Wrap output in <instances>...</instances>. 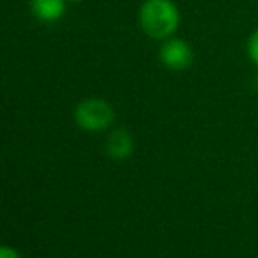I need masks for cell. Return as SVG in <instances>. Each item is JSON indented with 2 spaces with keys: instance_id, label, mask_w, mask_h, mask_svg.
I'll return each mask as SVG.
<instances>
[{
  "instance_id": "7a4b0ae2",
  "label": "cell",
  "mask_w": 258,
  "mask_h": 258,
  "mask_svg": "<svg viewBox=\"0 0 258 258\" xmlns=\"http://www.w3.org/2000/svg\"><path fill=\"white\" fill-rule=\"evenodd\" d=\"M74 119L83 130L100 132L114 121V109L102 99H86L78 104L74 111Z\"/></svg>"
},
{
  "instance_id": "8992f818",
  "label": "cell",
  "mask_w": 258,
  "mask_h": 258,
  "mask_svg": "<svg viewBox=\"0 0 258 258\" xmlns=\"http://www.w3.org/2000/svg\"><path fill=\"white\" fill-rule=\"evenodd\" d=\"M248 54H249V60L258 67V28L248 39Z\"/></svg>"
},
{
  "instance_id": "3957f363",
  "label": "cell",
  "mask_w": 258,
  "mask_h": 258,
  "mask_svg": "<svg viewBox=\"0 0 258 258\" xmlns=\"http://www.w3.org/2000/svg\"><path fill=\"white\" fill-rule=\"evenodd\" d=\"M160 61L170 71H184L191 65L194 61V51H191L190 44L181 39H165L162 46H160Z\"/></svg>"
},
{
  "instance_id": "6da1fadb",
  "label": "cell",
  "mask_w": 258,
  "mask_h": 258,
  "mask_svg": "<svg viewBox=\"0 0 258 258\" xmlns=\"http://www.w3.org/2000/svg\"><path fill=\"white\" fill-rule=\"evenodd\" d=\"M139 23L151 39L165 41L179 27V11L172 0H146L141 6Z\"/></svg>"
},
{
  "instance_id": "5b68a950",
  "label": "cell",
  "mask_w": 258,
  "mask_h": 258,
  "mask_svg": "<svg viewBox=\"0 0 258 258\" xmlns=\"http://www.w3.org/2000/svg\"><path fill=\"white\" fill-rule=\"evenodd\" d=\"M32 13L41 21H58L65 13L63 0H32Z\"/></svg>"
},
{
  "instance_id": "52a82bcc",
  "label": "cell",
  "mask_w": 258,
  "mask_h": 258,
  "mask_svg": "<svg viewBox=\"0 0 258 258\" xmlns=\"http://www.w3.org/2000/svg\"><path fill=\"white\" fill-rule=\"evenodd\" d=\"M0 258H20L14 249L11 248H6V246H0Z\"/></svg>"
},
{
  "instance_id": "ba28073f",
  "label": "cell",
  "mask_w": 258,
  "mask_h": 258,
  "mask_svg": "<svg viewBox=\"0 0 258 258\" xmlns=\"http://www.w3.org/2000/svg\"><path fill=\"white\" fill-rule=\"evenodd\" d=\"M71 2H83V0H71Z\"/></svg>"
},
{
  "instance_id": "277c9868",
  "label": "cell",
  "mask_w": 258,
  "mask_h": 258,
  "mask_svg": "<svg viewBox=\"0 0 258 258\" xmlns=\"http://www.w3.org/2000/svg\"><path fill=\"white\" fill-rule=\"evenodd\" d=\"M109 156L114 160H125L132 155L134 151V139L125 128H116L107 137V144H105Z\"/></svg>"
}]
</instances>
